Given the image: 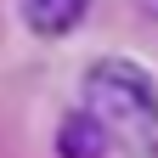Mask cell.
<instances>
[{
    "label": "cell",
    "mask_w": 158,
    "mask_h": 158,
    "mask_svg": "<svg viewBox=\"0 0 158 158\" xmlns=\"http://www.w3.org/2000/svg\"><path fill=\"white\" fill-rule=\"evenodd\" d=\"M85 113L107 130L130 158H158V85L147 68L124 62V56H102L85 73Z\"/></svg>",
    "instance_id": "cell-1"
},
{
    "label": "cell",
    "mask_w": 158,
    "mask_h": 158,
    "mask_svg": "<svg viewBox=\"0 0 158 158\" xmlns=\"http://www.w3.org/2000/svg\"><path fill=\"white\" fill-rule=\"evenodd\" d=\"M56 152L62 158H107V130L90 113H68L56 130Z\"/></svg>",
    "instance_id": "cell-3"
},
{
    "label": "cell",
    "mask_w": 158,
    "mask_h": 158,
    "mask_svg": "<svg viewBox=\"0 0 158 158\" xmlns=\"http://www.w3.org/2000/svg\"><path fill=\"white\" fill-rule=\"evenodd\" d=\"M85 11H90V0H23V23L34 34H45V40L73 34L85 23Z\"/></svg>",
    "instance_id": "cell-2"
}]
</instances>
